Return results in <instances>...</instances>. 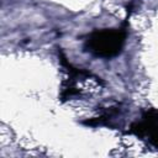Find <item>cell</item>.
Returning <instances> with one entry per match:
<instances>
[{
	"instance_id": "obj_1",
	"label": "cell",
	"mask_w": 158,
	"mask_h": 158,
	"mask_svg": "<svg viewBox=\"0 0 158 158\" xmlns=\"http://www.w3.org/2000/svg\"><path fill=\"white\" fill-rule=\"evenodd\" d=\"M126 33L117 28L94 31L86 40V48L95 56L110 58L118 54L123 47Z\"/></svg>"
},
{
	"instance_id": "obj_2",
	"label": "cell",
	"mask_w": 158,
	"mask_h": 158,
	"mask_svg": "<svg viewBox=\"0 0 158 158\" xmlns=\"http://www.w3.org/2000/svg\"><path fill=\"white\" fill-rule=\"evenodd\" d=\"M132 131L137 136L149 135L151 142L158 148V112L149 114L143 123L132 126Z\"/></svg>"
}]
</instances>
